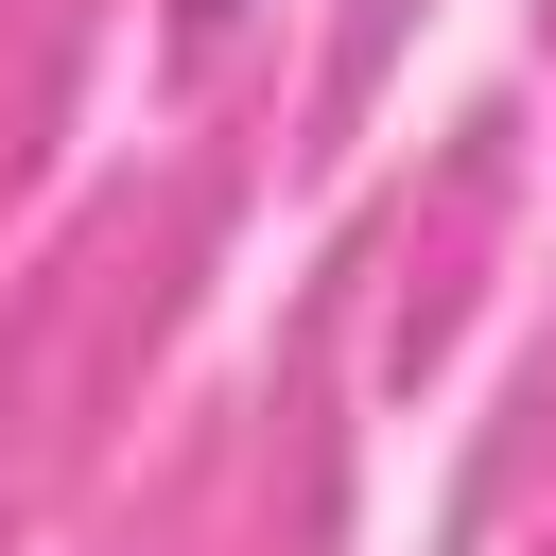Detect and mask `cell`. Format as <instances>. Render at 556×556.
Masks as SVG:
<instances>
[{"label": "cell", "mask_w": 556, "mask_h": 556, "mask_svg": "<svg viewBox=\"0 0 556 556\" xmlns=\"http://www.w3.org/2000/svg\"><path fill=\"white\" fill-rule=\"evenodd\" d=\"M174 17H191V35H208V17H243V0H174Z\"/></svg>", "instance_id": "1"}]
</instances>
